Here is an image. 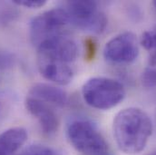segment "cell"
Listing matches in <instances>:
<instances>
[{
	"label": "cell",
	"mask_w": 156,
	"mask_h": 155,
	"mask_svg": "<svg viewBox=\"0 0 156 155\" xmlns=\"http://www.w3.org/2000/svg\"><path fill=\"white\" fill-rule=\"evenodd\" d=\"M37 50V68L43 77L58 85L72 82L76 72L79 49L69 35L47 40Z\"/></svg>",
	"instance_id": "cell-1"
},
{
	"label": "cell",
	"mask_w": 156,
	"mask_h": 155,
	"mask_svg": "<svg viewBox=\"0 0 156 155\" xmlns=\"http://www.w3.org/2000/svg\"><path fill=\"white\" fill-rule=\"evenodd\" d=\"M27 112L39 122L42 132L46 135H54L59 128V118L54 106L27 95L25 101Z\"/></svg>",
	"instance_id": "cell-8"
},
{
	"label": "cell",
	"mask_w": 156,
	"mask_h": 155,
	"mask_svg": "<svg viewBox=\"0 0 156 155\" xmlns=\"http://www.w3.org/2000/svg\"><path fill=\"white\" fill-rule=\"evenodd\" d=\"M139 55V45L136 36L129 31L122 32L109 40L104 49L105 58L117 65L131 64Z\"/></svg>",
	"instance_id": "cell-7"
},
{
	"label": "cell",
	"mask_w": 156,
	"mask_h": 155,
	"mask_svg": "<svg viewBox=\"0 0 156 155\" xmlns=\"http://www.w3.org/2000/svg\"><path fill=\"white\" fill-rule=\"evenodd\" d=\"M27 95L39 99L54 107L63 108L68 101L67 93L61 88L52 84L39 83L33 85Z\"/></svg>",
	"instance_id": "cell-9"
},
{
	"label": "cell",
	"mask_w": 156,
	"mask_h": 155,
	"mask_svg": "<svg viewBox=\"0 0 156 155\" xmlns=\"http://www.w3.org/2000/svg\"><path fill=\"white\" fill-rule=\"evenodd\" d=\"M152 132V120L140 108H125L119 112L114 119V137L118 148L126 154H136L143 152Z\"/></svg>",
	"instance_id": "cell-2"
},
{
	"label": "cell",
	"mask_w": 156,
	"mask_h": 155,
	"mask_svg": "<svg viewBox=\"0 0 156 155\" xmlns=\"http://www.w3.org/2000/svg\"><path fill=\"white\" fill-rule=\"evenodd\" d=\"M143 83L146 87H155L156 86V67L150 66L144 70L143 73Z\"/></svg>",
	"instance_id": "cell-13"
},
{
	"label": "cell",
	"mask_w": 156,
	"mask_h": 155,
	"mask_svg": "<svg viewBox=\"0 0 156 155\" xmlns=\"http://www.w3.org/2000/svg\"><path fill=\"white\" fill-rule=\"evenodd\" d=\"M141 44L150 54V66L156 67V29L145 31L142 35Z\"/></svg>",
	"instance_id": "cell-11"
},
{
	"label": "cell",
	"mask_w": 156,
	"mask_h": 155,
	"mask_svg": "<svg viewBox=\"0 0 156 155\" xmlns=\"http://www.w3.org/2000/svg\"><path fill=\"white\" fill-rule=\"evenodd\" d=\"M82 95L90 107L97 110H109L124 99L125 89L115 79L93 77L83 85Z\"/></svg>",
	"instance_id": "cell-3"
},
{
	"label": "cell",
	"mask_w": 156,
	"mask_h": 155,
	"mask_svg": "<svg viewBox=\"0 0 156 155\" xmlns=\"http://www.w3.org/2000/svg\"><path fill=\"white\" fill-rule=\"evenodd\" d=\"M153 4H154V7H155V8H156V1H154V2Z\"/></svg>",
	"instance_id": "cell-15"
},
{
	"label": "cell",
	"mask_w": 156,
	"mask_h": 155,
	"mask_svg": "<svg viewBox=\"0 0 156 155\" xmlns=\"http://www.w3.org/2000/svg\"><path fill=\"white\" fill-rule=\"evenodd\" d=\"M107 155H113V154H112V153H108V154H107Z\"/></svg>",
	"instance_id": "cell-16"
},
{
	"label": "cell",
	"mask_w": 156,
	"mask_h": 155,
	"mask_svg": "<svg viewBox=\"0 0 156 155\" xmlns=\"http://www.w3.org/2000/svg\"><path fill=\"white\" fill-rule=\"evenodd\" d=\"M20 155H58V153L48 146L42 144H33L25 149Z\"/></svg>",
	"instance_id": "cell-12"
},
{
	"label": "cell",
	"mask_w": 156,
	"mask_h": 155,
	"mask_svg": "<svg viewBox=\"0 0 156 155\" xmlns=\"http://www.w3.org/2000/svg\"><path fill=\"white\" fill-rule=\"evenodd\" d=\"M27 132L22 127H14L0 133V155H13L27 142Z\"/></svg>",
	"instance_id": "cell-10"
},
{
	"label": "cell",
	"mask_w": 156,
	"mask_h": 155,
	"mask_svg": "<svg viewBox=\"0 0 156 155\" xmlns=\"http://www.w3.org/2000/svg\"><path fill=\"white\" fill-rule=\"evenodd\" d=\"M152 155H156V153H154V154H152Z\"/></svg>",
	"instance_id": "cell-17"
},
{
	"label": "cell",
	"mask_w": 156,
	"mask_h": 155,
	"mask_svg": "<svg viewBox=\"0 0 156 155\" xmlns=\"http://www.w3.org/2000/svg\"><path fill=\"white\" fill-rule=\"evenodd\" d=\"M13 3L19 6L37 9L43 7L46 4V1L45 0H15L13 1Z\"/></svg>",
	"instance_id": "cell-14"
},
{
	"label": "cell",
	"mask_w": 156,
	"mask_h": 155,
	"mask_svg": "<svg viewBox=\"0 0 156 155\" xmlns=\"http://www.w3.org/2000/svg\"><path fill=\"white\" fill-rule=\"evenodd\" d=\"M67 139L72 146L82 155H107L108 143L96 127L86 119H75L66 128Z\"/></svg>",
	"instance_id": "cell-4"
},
{
	"label": "cell",
	"mask_w": 156,
	"mask_h": 155,
	"mask_svg": "<svg viewBox=\"0 0 156 155\" xmlns=\"http://www.w3.org/2000/svg\"><path fill=\"white\" fill-rule=\"evenodd\" d=\"M72 27L66 10L56 7L45 11L32 19L29 26L31 43L37 48L50 39L69 35Z\"/></svg>",
	"instance_id": "cell-5"
},
{
	"label": "cell",
	"mask_w": 156,
	"mask_h": 155,
	"mask_svg": "<svg viewBox=\"0 0 156 155\" xmlns=\"http://www.w3.org/2000/svg\"><path fill=\"white\" fill-rule=\"evenodd\" d=\"M69 18L72 27L99 35L107 26V17L94 1H67L62 6Z\"/></svg>",
	"instance_id": "cell-6"
}]
</instances>
